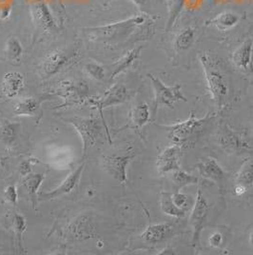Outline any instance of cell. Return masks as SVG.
Returning <instances> with one entry per match:
<instances>
[{
	"label": "cell",
	"mask_w": 253,
	"mask_h": 255,
	"mask_svg": "<svg viewBox=\"0 0 253 255\" xmlns=\"http://www.w3.org/2000/svg\"><path fill=\"white\" fill-rule=\"evenodd\" d=\"M152 21L147 14L142 13L122 21L116 22L98 27L82 29L87 39L94 42L120 44L128 41L131 37L145 40L152 34Z\"/></svg>",
	"instance_id": "cell-1"
},
{
	"label": "cell",
	"mask_w": 253,
	"mask_h": 255,
	"mask_svg": "<svg viewBox=\"0 0 253 255\" xmlns=\"http://www.w3.org/2000/svg\"><path fill=\"white\" fill-rule=\"evenodd\" d=\"M200 61L204 69L211 98L218 108L221 109L230 93L228 79L220 67V64L210 54L203 53L201 55Z\"/></svg>",
	"instance_id": "cell-2"
},
{
	"label": "cell",
	"mask_w": 253,
	"mask_h": 255,
	"mask_svg": "<svg viewBox=\"0 0 253 255\" xmlns=\"http://www.w3.org/2000/svg\"><path fill=\"white\" fill-rule=\"evenodd\" d=\"M78 54L79 50L76 45L56 50L48 54L40 65V75L44 78H48L58 74L75 62Z\"/></svg>",
	"instance_id": "cell-3"
},
{
	"label": "cell",
	"mask_w": 253,
	"mask_h": 255,
	"mask_svg": "<svg viewBox=\"0 0 253 255\" xmlns=\"http://www.w3.org/2000/svg\"><path fill=\"white\" fill-rule=\"evenodd\" d=\"M148 77L151 81L154 91V102H153V115L155 116L160 106L167 107L173 109L174 103L176 102H187L188 99L183 96L181 92V84L168 87L165 85L158 77L148 74Z\"/></svg>",
	"instance_id": "cell-4"
},
{
	"label": "cell",
	"mask_w": 253,
	"mask_h": 255,
	"mask_svg": "<svg viewBox=\"0 0 253 255\" xmlns=\"http://www.w3.org/2000/svg\"><path fill=\"white\" fill-rule=\"evenodd\" d=\"M212 117L213 116L211 113H208L203 118H197L193 113H191L186 121L165 128H167V130H169V138L174 144L182 145L184 142L200 132L201 129Z\"/></svg>",
	"instance_id": "cell-5"
},
{
	"label": "cell",
	"mask_w": 253,
	"mask_h": 255,
	"mask_svg": "<svg viewBox=\"0 0 253 255\" xmlns=\"http://www.w3.org/2000/svg\"><path fill=\"white\" fill-rule=\"evenodd\" d=\"M68 123L74 126V128L79 133L83 143V155L85 158L88 150L95 146L96 140L101 134L102 125L98 120L95 118H80V117H72L64 119Z\"/></svg>",
	"instance_id": "cell-6"
},
{
	"label": "cell",
	"mask_w": 253,
	"mask_h": 255,
	"mask_svg": "<svg viewBox=\"0 0 253 255\" xmlns=\"http://www.w3.org/2000/svg\"><path fill=\"white\" fill-rule=\"evenodd\" d=\"M209 212H210L209 203L206 199V197L204 196L202 189L199 188L190 218V225L193 229L191 244L194 250H197L200 248L201 234H202V231L204 230L205 225L207 223Z\"/></svg>",
	"instance_id": "cell-7"
},
{
	"label": "cell",
	"mask_w": 253,
	"mask_h": 255,
	"mask_svg": "<svg viewBox=\"0 0 253 255\" xmlns=\"http://www.w3.org/2000/svg\"><path fill=\"white\" fill-rule=\"evenodd\" d=\"M54 95L63 98L64 102L57 107H72L83 104L89 96V87L84 82L62 81L54 91Z\"/></svg>",
	"instance_id": "cell-8"
},
{
	"label": "cell",
	"mask_w": 253,
	"mask_h": 255,
	"mask_svg": "<svg viewBox=\"0 0 253 255\" xmlns=\"http://www.w3.org/2000/svg\"><path fill=\"white\" fill-rule=\"evenodd\" d=\"M134 157L135 153L131 150L124 154H107L102 156V166L114 179L125 185L127 181L126 168Z\"/></svg>",
	"instance_id": "cell-9"
},
{
	"label": "cell",
	"mask_w": 253,
	"mask_h": 255,
	"mask_svg": "<svg viewBox=\"0 0 253 255\" xmlns=\"http://www.w3.org/2000/svg\"><path fill=\"white\" fill-rule=\"evenodd\" d=\"M130 96L131 93L126 86L115 84L112 86L103 96H100L99 98L90 100V104L99 112L100 116L102 117V121L105 124V120L103 117V110L109 107L124 104L129 100Z\"/></svg>",
	"instance_id": "cell-10"
},
{
	"label": "cell",
	"mask_w": 253,
	"mask_h": 255,
	"mask_svg": "<svg viewBox=\"0 0 253 255\" xmlns=\"http://www.w3.org/2000/svg\"><path fill=\"white\" fill-rule=\"evenodd\" d=\"M217 143L223 150L230 154L253 149L250 144L244 139L241 133L234 130L228 124H224L220 128L217 136Z\"/></svg>",
	"instance_id": "cell-11"
},
{
	"label": "cell",
	"mask_w": 253,
	"mask_h": 255,
	"mask_svg": "<svg viewBox=\"0 0 253 255\" xmlns=\"http://www.w3.org/2000/svg\"><path fill=\"white\" fill-rule=\"evenodd\" d=\"M181 145L173 144L172 146L164 149L156 161V168L160 174H166L174 170H179Z\"/></svg>",
	"instance_id": "cell-12"
},
{
	"label": "cell",
	"mask_w": 253,
	"mask_h": 255,
	"mask_svg": "<svg viewBox=\"0 0 253 255\" xmlns=\"http://www.w3.org/2000/svg\"><path fill=\"white\" fill-rule=\"evenodd\" d=\"M232 62L245 74L253 73V39L248 38L232 54Z\"/></svg>",
	"instance_id": "cell-13"
},
{
	"label": "cell",
	"mask_w": 253,
	"mask_h": 255,
	"mask_svg": "<svg viewBox=\"0 0 253 255\" xmlns=\"http://www.w3.org/2000/svg\"><path fill=\"white\" fill-rule=\"evenodd\" d=\"M85 164L81 163L76 170H74L65 180L55 189L52 191L48 192H41L40 197L43 199H54L59 196H62L64 194H67L74 190L80 180L81 174L84 170Z\"/></svg>",
	"instance_id": "cell-14"
},
{
	"label": "cell",
	"mask_w": 253,
	"mask_h": 255,
	"mask_svg": "<svg viewBox=\"0 0 253 255\" xmlns=\"http://www.w3.org/2000/svg\"><path fill=\"white\" fill-rule=\"evenodd\" d=\"M33 22L43 32H53L57 29V24L54 21L48 6L44 2H37L32 8Z\"/></svg>",
	"instance_id": "cell-15"
},
{
	"label": "cell",
	"mask_w": 253,
	"mask_h": 255,
	"mask_svg": "<svg viewBox=\"0 0 253 255\" xmlns=\"http://www.w3.org/2000/svg\"><path fill=\"white\" fill-rule=\"evenodd\" d=\"M173 232L170 223L151 224L141 234V238L148 244H159L168 239Z\"/></svg>",
	"instance_id": "cell-16"
},
{
	"label": "cell",
	"mask_w": 253,
	"mask_h": 255,
	"mask_svg": "<svg viewBox=\"0 0 253 255\" xmlns=\"http://www.w3.org/2000/svg\"><path fill=\"white\" fill-rule=\"evenodd\" d=\"M24 88V77L17 72H10L4 75L1 82V93L6 98H13L20 94Z\"/></svg>",
	"instance_id": "cell-17"
},
{
	"label": "cell",
	"mask_w": 253,
	"mask_h": 255,
	"mask_svg": "<svg viewBox=\"0 0 253 255\" xmlns=\"http://www.w3.org/2000/svg\"><path fill=\"white\" fill-rule=\"evenodd\" d=\"M142 49H143L142 46L136 47V48L130 50L129 52H127L118 61L110 65V67H109V69H110V80L113 81L117 75L122 74L123 72H125L127 69H129L132 66V64L134 63L140 57V53H141Z\"/></svg>",
	"instance_id": "cell-18"
},
{
	"label": "cell",
	"mask_w": 253,
	"mask_h": 255,
	"mask_svg": "<svg viewBox=\"0 0 253 255\" xmlns=\"http://www.w3.org/2000/svg\"><path fill=\"white\" fill-rule=\"evenodd\" d=\"M150 119L149 107L146 103L133 107L128 114V122L125 128H131L134 129H141Z\"/></svg>",
	"instance_id": "cell-19"
},
{
	"label": "cell",
	"mask_w": 253,
	"mask_h": 255,
	"mask_svg": "<svg viewBox=\"0 0 253 255\" xmlns=\"http://www.w3.org/2000/svg\"><path fill=\"white\" fill-rule=\"evenodd\" d=\"M201 175L207 179L221 182L225 177V171L218 162L213 158H209L197 165Z\"/></svg>",
	"instance_id": "cell-20"
},
{
	"label": "cell",
	"mask_w": 253,
	"mask_h": 255,
	"mask_svg": "<svg viewBox=\"0 0 253 255\" xmlns=\"http://www.w3.org/2000/svg\"><path fill=\"white\" fill-rule=\"evenodd\" d=\"M240 17L237 13L233 11H224L219 13L217 16L206 22L208 26H215L220 31H228L238 24Z\"/></svg>",
	"instance_id": "cell-21"
},
{
	"label": "cell",
	"mask_w": 253,
	"mask_h": 255,
	"mask_svg": "<svg viewBox=\"0 0 253 255\" xmlns=\"http://www.w3.org/2000/svg\"><path fill=\"white\" fill-rule=\"evenodd\" d=\"M40 109V101L34 97H27L18 101L13 107L15 116H36Z\"/></svg>",
	"instance_id": "cell-22"
},
{
	"label": "cell",
	"mask_w": 253,
	"mask_h": 255,
	"mask_svg": "<svg viewBox=\"0 0 253 255\" xmlns=\"http://www.w3.org/2000/svg\"><path fill=\"white\" fill-rule=\"evenodd\" d=\"M45 177V173H29L23 178V186L31 196L33 207H35L36 205L37 191L39 190V187L41 186Z\"/></svg>",
	"instance_id": "cell-23"
},
{
	"label": "cell",
	"mask_w": 253,
	"mask_h": 255,
	"mask_svg": "<svg viewBox=\"0 0 253 255\" xmlns=\"http://www.w3.org/2000/svg\"><path fill=\"white\" fill-rule=\"evenodd\" d=\"M161 211L166 215H169L175 218H183L186 215V212L183 209L178 208L172 200V194L170 192L163 191L160 198Z\"/></svg>",
	"instance_id": "cell-24"
},
{
	"label": "cell",
	"mask_w": 253,
	"mask_h": 255,
	"mask_svg": "<svg viewBox=\"0 0 253 255\" xmlns=\"http://www.w3.org/2000/svg\"><path fill=\"white\" fill-rule=\"evenodd\" d=\"M5 54L11 65L18 66L21 64L23 48L17 37L11 36L7 40L5 46Z\"/></svg>",
	"instance_id": "cell-25"
},
{
	"label": "cell",
	"mask_w": 253,
	"mask_h": 255,
	"mask_svg": "<svg viewBox=\"0 0 253 255\" xmlns=\"http://www.w3.org/2000/svg\"><path fill=\"white\" fill-rule=\"evenodd\" d=\"M195 40V30L191 27H188L176 35L174 47L176 51H186L190 49Z\"/></svg>",
	"instance_id": "cell-26"
},
{
	"label": "cell",
	"mask_w": 253,
	"mask_h": 255,
	"mask_svg": "<svg viewBox=\"0 0 253 255\" xmlns=\"http://www.w3.org/2000/svg\"><path fill=\"white\" fill-rule=\"evenodd\" d=\"M16 136V125L7 119H0V141L11 145Z\"/></svg>",
	"instance_id": "cell-27"
},
{
	"label": "cell",
	"mask_w": 253,
	"mask_h": 255,
	"mask_svg": "<svg viewBox=\"0 0 253 255\" xmlns=\"http://www.w3.org/2000/svg\"><path fill=\"white\" fill-rule=\"evenodd\" d=\"M236 184H241L247 188L253 185V163L246 162L235 176Z\"/></svg>",
	"instance_id": "cell-28"
},
{
	"label": "cell",
	"mask_w": 253,
	"mask_h": 255,
	"mask_svg": "<svg viewBox=\"0 0 253 255\" xmlns=\"http://www.w3.org/2000/svg\"><path fill=\"white\" fill-rule=\"evenodd\" d=\"M171 175H172V181L178 188H183L189 185H194L198 183V177L189 174L188 172L181 169L172 171Z\"/></svg>",
	"instance_id": "cell-29"
},
{
	"label": "cell",
	"mask_w": 253,
	"mask_h": 255,
	"mask_svg": "<svg viewBox=\"0 0 253 255\" xmlns=\"http://www.w3.org/2000/svg\"><path fill=\"white\" fill-rule=\"evenodd\" d=\"M90 228L91 225L89 223V219L86 217H80L72 227V231L76 238L85 239L90 237V235L92 234V229Z\"/></svg>",
	"instance_id": "cell-30"
},
{
	"label": "cell",
	"mask_w": 253,
	"mask_h": 255,
	"mask_svg": "<svg viewBox=\"0 0 253 255\" xmlns=\"http://www.w3.org/2000/svg\"><path fill=\"white\" fill-rule=\"evenodd\" d=\"M85 71L92 78L97 81H104L106 77V71L104 67L96 63L95 61H90L85 64Z\"/></svg>",
	"instance_id": "cell-31"
},
{
	"label": "cell",
	"mask_w": 253,
	"mask_h": 255,
	"mask_svg": "<svg viewBox=\"0 0 253 255\" xmlns=\"http://www.w3.org/2000/svg\"><path fill=\"white\" fill-rule=\"evenodd\" d=\"M12 227H13V231L14 234L16 235V239H17V245L19 246V248H22V235L24 234V232L26 231V220L25 218L18 214L15 213L13 216V222H12Z\"/></svg>",
	"instance_id": "cell-32"
},
{
	"label": "cell",
	"mask_w": 253,
	"mask_h": 255,
	"mask_svg": "<svg viewBox=\"0 0 253 255\" xmlns=\"http://www.w3.org/2000/svg\"><path fill=\"white\" fill-rule=\"evenodd\" d=\"M142 13L149 14L156 3V0H131Z\"/></svg>",
	"instance_id": "cell-33"
},
{
	"label": "cell",
	"mask_w": 253,
	"mask_h": 255,
	"mask_svg": "<svg viewBox=\"0 0 253 255\" xmlns=\"http://www.w3.org/2000/svg\"><path fill=\"white\" fill-rule=\"evenodd\" d=\"M172 200L178 208L187 211L188 200H189V196L187 194L177 191V192L172 194Z\"/></svg>",
	"instance_id": "cell-34"
},
{
	"label": "cell",
	"mask_w": 253,
	"mask_h": 255,
	"mask_svg": "<svg viewBox=\"0 0 253 255\" xmlns=\"http://www.w3.org/2000/svg\"><path fill=\"white\" fill-rule=\"evenodd\" d=\"M224 242V235L220 232H214L209 238V244L213 249H219Z\"/></svg>",
	"instance_id": "cell-35"
},
{
	"label": "cell",
	"mask_w": 253,
	"mask_h": 255,
	"mask_svg": "<svg viewBox=\"0 0 253 255\" xmlns=\"http://www.w3.org/2000/svg\"><path fill=\"white\" fill-rule=\"evenodd\" d=\"M4 197L5 199L11 204L15 205L16 201H17V192H16V189L14 186H9L4 192Z\"/></svg>",
	"instance_id": "cell-36"
},
{
	"label": "cell",
	"mask_w": 253,
	"mask_h": 255,
	"mask_svg": "<svg viewBox=\"0 0 253 255\" xmlns=\"http://www.w3.org/2000/svg\"><path fill=\"white\" fill-rule=\"evenodd\" d=\"M247 192V187L241 185V184H236V186L234 187V193L237 196H242Z\"/></svg>",
	"instance_id": "cell-37"
},
{
	"label": "cell",
	"mask_w": 253,
	"mask_h": 255,
	"mask_svg": "<svg viewBox=\"0 0 253 255\" xmlns=\"http://www.w3.org/2000/svg\"><path fill=\"white\" fill-rule=\"evenodd\" d=\"M20 172L23 176H26L27 174L31 173V166L29 162H24L22 163L21 168H20Z\"/></svg>",
	"instance_id": "cell-38"
},
{
	"label": "cell",
	"mask_w": 253,
	"mask_h": 255,
	"mask_svg": "<svg viewBox=\"0 0 253 255\" xmlns=\"http://www.w3.org/2000/svg\"><path fill=\"white\" fill-rule=\"evenodd\" d=\"M10 12H11V10H10L9 8L1 9V11H0V18H1V19H6V18H8L9 15H10Z\"/></svg>",
	"instance_id": "cell-39"
},
{
	"label": "cell",
	"mask_w": 253,
	"mask_h": 255,
	"mask_svg": "<svg viewBox=\"0 0 253 255\" xmlns=\"http://www.w3.org/2000/svg\"><path fill=\"white\" fill-rule=\"evenodd\" d=\"M250 243H251V245L253 247V232L251 233V235H250Z\"/></svg>",
	"instance_id": "cell-40"
}]
</instances>
